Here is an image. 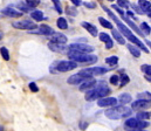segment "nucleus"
I'll return each instance as SVG.
<instances>
[{
    "label": "nucleus",
    "instance_id": "f257e3e1",
    "mask_svg": "<svg viewBox=\"0 0 151 131\" xmlns=\"http://www.w3.org/2000/svg\"><path fill=\"white\" fill-rule=\"evenodd\" d=\"M102 8H103V9H104V11L108 13V15H109V16L113 19L114 21H115V24L117 25V27H118V29H119L121 34H122L124 38H127V39H128V40H129L131 44H134L135 46H137V47H138L141 50H143L144 53H149V49L145 47V44H143V42H142V41H141L138 38H136V37L132 34V32H131V31H130V29H129V28H128V27H127L124 24H122V22H121V21L117 19V16L114 14L113 12L109 9V8H107L104 5H102Z\"/></svg>",
    "mask_w": 151,
    "mask_h": 131
},
{
    "label": "nucleus",
    "instance_id": "f03ea898",
    "mask_svg": "<svg viewBox=\"0 0 151 131\" xmlns=\"http://www.w3.org/2000/svg\"><path fill=\"white\" fill-rule=\"evenodd\" d=\"M132 112L131 108H128L125 105H115L104 111V115L110 120H121L129 117Z\"/></svg>",
    "mask_w": 151,
    "mask_h": 131
},
{
    "label": "nucleus",
    "instance_id": "7ed1b4c3",
    "mask_svg": "<svg viewBox=\"0 0 151 131\" xmlns=\"http://www.w3.org/2000/svg\"><path fill=\"white\" fill-rule=\"evenodd\" d=\"M110 92H111L110 88H108L107 86L93 88L89 91H87L86 100L87 101H95V100H99V98H102V97H107Z\"/></svg>",
    "mask_w": 151,
    "mask_h": 131
},
{
    "label": "nucleus",
    "instance_id": "20e7f679",
    "mask_svg": "<svg viewBox=\"0 0 151 131\" xmlns=\"http://www.w3.org/2000/svg\"><path fill=\"white\" fill-rule=\"evenodd\" d=\"M68 57L72 61H75L76 63H94L97 61V56L90 55V54H83L77 52H70L68 50Z\"/></svg>",
    "mask_w": 151,
    "mask_h": 131
},
{
    "label": "nucleus",
    "instance_id": "39448f33",
    "mask_svg": "<svg viewBox=\"0 0 151 131\" xmlns=\"http://www.w3.org/2000/svg\"><path fill=\"white\" fill-rule=\"evenodd\" d=\"M114 69L113 67L111 68H104V67H94V68H86L83 70H81L80 73L86 75L87 77L89 79H93L94 76H100V75H103L106 73H108L109 70Z\"/></svg>",
    "mask_w": 151,
    "mask_h": 131
},
{
    "label": "nucleus",
    "instance_id": "423d86ee",
    "mask_svg": "<svg viewBox=\"0 0 151 131\" xmlns=\"http://www.w3.org/2000/svg\"><path fill=\"white\" fill-rule=\"evenodd\" d=\"M75 68H77V63L75 61H72V60L58 61V63H56V72H60V73L70 72V70H73Z\"/></svg>",
    "mask_w": 151,
    "mask_h": 131
},
{
    "label": "nucleus",
    "instance_id": "0eeeda50",
    "mask_svg": "<svg viewBox=\"0 0 151 131\" xmlns=\"http://www.w3.org/2000/svg\"><path fill=\"white\" fill-rule=\"evenodd\" d=\"M68 50L83 53V54H90L91 52H94V47L87 44H72L68 46Z\"/></svg>",
    "mask_w": 151,
    "mask_h": 131
},
{
    "label": "nucleus",
    "instance_id": "6e6552de",
    "mask_svg": "<svg viewBox=\"0 0 151 131\" xmlns=\"http://www.w3.org/2000/svg\"><path fill=\"white\" fill-rule=\"evenodd\" d=\"M12 26L17 29H24V31H33L35 28H38V26L28 20H22V21H14L12 24Z\"/></svg>",
    "mask_w": 151,
    "mask_h": 131
},
{
    "label": "nucleus",
    "instance_id": "1a4fd4ad",
    "mask_svg": "<svg viewBox=\"0 0 151 131\" xmlns=\"http://www.w3.org/2000/svg\"><path fill=\"white\" fill-rule=\"evenodd\" d=\"M151 102L150 101H144V100H137L131 104V109L135 111H144L145 109L150 108Z\"/></svg>",
    "mask_w": 151,
    "mask_h": 131
},
{
    "label": "nucleus",
    "instance_id": "9d476101",
    "mask_svg": "<svg viewBox=\"0 0 151 131\" xmlns=\"http://www.w3.org/2000/svg\"><path fill=\"white\" fill-rule=\"evenodd\" d=\"M31 34H41V35H47L50 37L52 34H54V29L47 25H41L39 28H35V31H28Z\"/></svg>",
    "mask_w": 151,
    "mask_h": 131
},
{
    "label": "nucleus",
    "instance_id": "9b49d317",
    "mask_svg": "<svg viewBox=\"0 0 151 131\" xmlns=\"http://www.w3.org/2000/svg\"><path fill=\"white\" fill-rule=\"evenodd\" d=\"M117 104V98L115 97H102V98H99L97 101V105L101 107V108H107V107H115Z\"/></svg>",
    "mask_w": 151,
    "mask_h": 131
},
{
    "label": "nucleus",
    "instance_id": "f8f14e48",
    "mask_svg": "<svg viewBox=\"0 0 151 131\" xmlns=\"http://www.w3.org/2000/svg\"><path fill=\"white\" fill-rule=\"evenodd\" d=\"M88 79H89V77H87L86 75H83V74H81V73H77L75 75H72L70 77H68L67 82H68L69 84L75 86V84H78V83H82L83 81H86V80H88Z\"/></svg>",
    "mask_w": 151,
    "mask_h": 131
},
{
    "label": "nucleus",
    "instance_id": "ddd939ff",
    "mask_svg": "<svg viewBox=\"0 0 151 131\" xmlns=\"http://www.w3.org/2000/svg\"><path fill=\"white\" fill-rule=\"evenodd\" d=\"M50 42H55V44H66L67 41H68V38L62 34V33H54L50 35Z\"/></svg>",
    "mask_w": 151,
    "mask_h": 131
},
{
    "label": "nucleus",
    "instance_id": "4468645a",
    "mask_svg": "<svg viewBox=\"0 0 151 131\" xmlns=\"http://www.w3.org/2000/svg\"><path fill=\"white\" fill-rule=\"evenodd\" d=\"M1 13L4 15H6V16H9V18H20L22 15V12L17 11L13 7H6V8H4L1 11Z\"/></svg>",
    "mask_w": 151,
    "mask_h": 131
},
{
    "label": "nucleus",
    "instance_id": "2eb2a0df",
    "mask_svg": "<svg viewBox=\"0 0 151 131\" xmlns=\"http://www.w3.org/2000/svg\"><path fill=\"white\" fill-rule=\"evenodd\" d=\"M48 47H49V49H52L53 52H58V53H63V52H66V50L68 49V47H67L66 44H55V42H50V41H49V44H48Z\"/></svg>",
    "mask_w": 151,
    "mask_h": 131
},
{
    "label": "nucleus",
    "instance_id": "dca6fc26",
    "mask_svg": "<svg viewBox=\"0 0 151 131\" xmlns=\"http://www.w3.org/2000/svg\"><path fill=\"white\" fill-rule=\"evenodd\" d=\"M138 122H139V120H137V118H129V120L124 123V128H125L128 131L137 130Z\"/></svg>",
    "mask_w": 151,
    "mask_h": 131
},
{
    "label": "nucleus",
    "instance_id": "f3484780",
    "mask_svg": "<svg viewBox=\"0 0 151 131\" xmlns=\"http://www.w3.org/2000/svg\"><path fill=\"white\" fill-rule=\"evenodd\" d=\"M81 26H82L84 29H87V31H88V33H89L90 35H93V37H97V35H99L97 28H96L94 25H91V24H89V22L83 21V22H81Z\"/></svg>",
    "mask_w": 151,
    "mask_h": 131
},
{
    "label": "nucleus",
    "instance_id": "a211bd4d",
    "mask_svg": "<svg viewBox=\"0 0 151 131\" xmlns=\"http://www.w3.org/2000/svg\"><path fill=\"white\" fill-rule=\"evenodd\" d=\"M96 84V81L94 79H88L86 81H83L81 84H80V90L81 91H84V90H90L95 87Z\"/></svg>",
    "mask_w": 151,
    "mask_h": 131
},
{
    "label": "nucleus",
    "instance_id": "6ab92c4d",
    "mask_svg": "<svg viewBox=\"0 0 151 131\" xmlns=\"http://www.w3.org/2000/svg\"><path fill=\"white\" fill-rule=\"evenodd\" d=\"M111 34H113V38L118 42L119 44H125V39H124V37L121 34V32L119 31H116V29H111Z\"/></svg>",
    "mask_w": 151,
    "mask_h": 131
},
{
    "label": "nucleus",
    "instance_id": "aec40b11",
    "mask_svg": "<svg viewBox=\"0 0 151 131\" xmlns=\"http://www.w3.org/2000/svg\"><path fill=\"white\" fill-rule=\"evenodd\" d=\"M117 101L121 102V104H127L129 102H131V95L128 94V92H124V94H121L117 98Z\"/></svg>",
    "mask_w": 151,
    "mask_h": 131
},
{
    "label": "nucleus",
    "instance_id": "412c9836",
    "mask_svg": "<svg viewBox=\"0 0 151 131\" xmlns=\"http://www.w3.org/2000/svg\"><path fill=\"white\" fill-rule=\"evenodd\" d=\"M128 49H129V52L131 53V55H134L135 57H139L141 56V49L137 47V46H135V44H128Z\"/></svg>",
    "mask_w": 151,
    "mask_h": 131
},
{
    "label": "nucleus",
    "instance_id": "4be33fe9",
    "mask_svg": "<svg viewBox=\"0 0 151 131\" xmlns=\"http://www.w3.org/2000/svg\"><path fill=\"white\" fill-rule=\"evenodd\" d=\"M138 6L143 12H148L151 9V2L148 0H138Z\"/></svg>",
    "mask_w": 151,
    "mask_h": 131
},
{
    "label": "nucleus",
    "instance_id": "5701e85b",
    "mask_svg": "<svg viewBox=\"0 0 151 131\" xmlns=\"http://www.w3.org/2000/svg\"><path fill=\"white\" fill-rule=\"evenodd\" d=\"M136 118L139 120V121H147L151 118V112H148V111H138L137 115H136Z\"/></svg>",
    "mask_w": 151,
    "mask_h": 131
},
{
    "label": "nucleus",
    "instance_id": "b1692460",
    "mask_svg": "<svg viewBox=\"0 0 151 131\" xmlns=\"http://www.w3.org/2000/svg\"><path fill=\"white\" fill-rule=\"evenodd\" d=\"M31 16H32V19H34L35 21H42V20L46 19V18L43 16V13H42L41 11H33V12L31 13Z\"/></svg>",
    "mask_w": 151,
    "mask_h": 131
},
{
    "label": "nucleus",
    "instance_id": "393cba45",
    "mask_svg": "<svg viewBox=\"0 0 151 131\" xmlns=\"http://www.w3.org/2000/svg\"><path fill=\"white\" fill-rule=\"evenodd\" d=\"M99 21H100V24L102 25V27H104V28H108V29H113V24L110 22V21H108L107 19H104V18H102V16H100L99 18Z\"/></svg>",
    "mask_w": 151,
    "mask_h": 131
},
{
    "label": "nucleus",
    "instance_id": "a878e982",
    "mask_svg": "<svg viewBox=\"0 0 151 131\" xmlns=\"http://www.w3.org/2000/svg\"><path fill=\"white\" fill-rule=\"evenodd\" d=\"M56 25L60 29H67L68 28V24H67V20L65 18H59L56 21Z\"/></svg>",
    "mask_w": 151,
    "mask_h": 131
},
{
    "label": "nucleus",
    "instance_id": "bb28decb",
    "mask_svg": "<svg viewBox=\"0 0 151 131\" xmlns=\"http://www.w3.org/2000/svg\"><path fill=\"white\" fill-rule=\"evenodd\" d=\"M139 29L142 31V33H143L144 35H148V34H150V32H151L150 26H149L147 22H142V24H141V28H139Z\"/></svg>",
    "mask_w": 151,
    "mask_h": 131
},
{
    "label": "nucleus",
    "instance_id": "cd10ccee",
    "mask_svg": "<svg viewBox=\"0 0 151 131\" xmlns=\"http://www.w3.org/2000/svg\"><path fill=\"white\" fill-rule=\"evenodd\" d=\"M138 100H144V101H150L151 102V92L149 91H144V92H141L137 95Z\"/></svg>",
    "mask_w": 151,
    "mask_h": 131
},
{
    "label": "nucleus",
    "instance_id": "c85d7f7f",
    "mask_svg": "<svg viewBox=\"0 0 151 131\" xmlns=\"http://www.w3.org/2000/svg\"><path fill=\"white\" fill-rule=\"evenodd\" d=\"M17 7L19 8L20 12H29V11L32 9V7H29V6H28L27 4H25V2H20V4H18Z\"/></svg>",
    "mask_w": 151,
    "mask_h": 131
},
{
    "label": "nucleus",
    "instance_id": "c756f323",
    "mask_svg": "<svg viewBox=\"0 0 151 131\" xmlns=\"http://www.w3.org/2000/svg\"><path fill=\"white\" fill-rule=\"evenodd\" d=\"M0 54H1V56H2V59L5 61H8L9 60V52H8V49L6 47H1L0 48Z\"/></svg>",
    "mask_w": 151,
    "mask_h": 131
},
{
    "label": "nucleus",
    "instance_id": "7c9ffc66",
    "mask_svg": "<svg viewBox=\"0 0 151 131\" xmlns=\"http://www.w3.org/2000/svg\"><path fill=\"white\" fill-rule=\"evenodd\" d=\"M106 62L108 63V64H110L111 67H115L116 64H117V62H118V57L117 56H109V57H107L106 59Z\"/></svg>",
    "mask_w": 151,
    "mask_h": 131
},
{
    "label": "nucleus",
    "instance_id": "2f4dec72",
    "mask_svg": "<svg viewBox=\"0 0 151 131\" xmlns=\"http://www.w3.org/2000/svg\"><path fill=\"white\" fill-rule=\"evenodd\" d=\"M52 1H53V4H54V7H55L56 12H58L59 14H62V13H63V9H62V6H61L60 0H52Z\"/></svg>",
    "mask_w": 151,
    "mask_h": 131
},
{
    "label": "nucleus",
    "instance_id": "473e14b6",
    "mask_svg": "<svg viewBox=\"0 0 151 131\" xmlns=\"http://www.w3.org/2000/svg\"><path fill=\"white\" fill-rule=\"evenodd\" d=\"M129 82H130V79H129L128 75H122V76L119 77V86H121V87H124V86L128 84Z\"/></svg>",
    "mask_w": 151,
    "mask_h": 131
},
{
    "label": "nucleus",
    "instance_id": "72a5a7b5",
    "mask_svg": "<svg viewBox=\"0 0 151 131\" xmlns=\"http://www.w3.org/2000/svg\"><path fill=\"white\" fill-rule=\"evenodd\" d=\"M99 38H100V40H101L102 42H104V44H107V42H109V41L111 40V38H110L107 33H100V34H99Z\"/></svg>",
    "mask_w": 151,
    "mask_h": 131
},
{
    "label": "nucleus",
    "instance_id": "f704fd0d",
    "mask_svg": "<svg viewBox=\"0 0 151 131\" xmlns=\"http://www.w3.org/2000/svg\"><path fill=\"white\" fill-rule=\"evenodd\" d=\"M66 13H67L68 15L76 16V15H77V9H76L75 7H70V6H68V7H66Z\"/></svg>",
    "mask_w": 151,
    "mask_h": 131
},
{
    "label": "nucleus",
    "instance_id": "c9c22d12",
    "mask_svg": "<svg viewBox=\"0 0 151 131\" xmlns=\"http://www.w3.org/2000/svg\"><path fill=\"white\" fill-rule=\"evenodd\" d=\"M117 6L121 8H128L130 7V4L128 0H117Z\"/></svg>",
    "mask_w": 151,
    "mask_h": 131
},
{
    "label": "nucleus",
    "instance_id": "e433bc0d",
    "mask_svg": "<svg viewBox=\"0 0 151 131\" xmlns=\"http://www.w3.org/2000/svg\"><path fill=\"white\" fill-rule=\"evenodd\" d=\"M141 70H142L143 73H145V75L151 76V66L150 64H143V66L141 67Z\"/></svg>",
    "mask_w": 151,
    "mask_h": 131
},
{
    "label": "nucleus",
    "instance_id": "4c0bfd02",
    "mask_svg": "<svg viewBox=\"0 0 151 131\" xmlns=\"http://www.w3.org/2000/svg\"><path fill=\"white\" fill-rule=\"evenodd\" d=\"M149 123L147 121H139L138 122V127H137V130H144L145 128H148Z\"/></svg>",
    "mask_w": 151,
    "mask_h": 131
},
{
    "label": "nucleus",
    "instance_id": "58836bf2",
    "mask_svg": "<svg viewBox=\"0 0 151 131\" xmlns=\"http://www.w3.org/2000/svg\"><path fill=\"white\" fill-rule=\"evenodd\" d=\"M26 4H27L29 7L34 8V7H37L39 4H40V0H26Z\"/></svg>",
    "mask_w": 151,
    "mask_h": 131
},
{
    "label": "nucleus",
    "instance_id": "ea45409f",
    "mask_svg": "<svg viewBox=\"0 0 151 131\" xmlns=\"http://www.w3.org/2000/svg\"><path fill=\"white\" fill-rule=\"evenodd\" d=\"M110 83L114 84V86H117V84H119V77L117 76V75H113V76H110Z\"/></svg>",
    "mask_w": 151,
    "mask_h": 131
},
{
    "label": "nucleus",
    "instance_id": "a19ab883",
    "mask_svg": "<svg viewBox=\"0 0 151 131\" xmlns=\"http://www.w3.org/2000/svg\"><path fill=\"white\" fill-rule=\"evenodd\" d=\"M28 87H29V89L33 91V92H37V91H39V88L38 86L34 83V82H31L29 84H28Z\"/></svg>",
    "mask_w": 151,
    "mask_h": 131
},
{
    "label": "nucleus",
    "instance_id": "79ce46f5",
    "mask_svg": "<svg viewBox=\"0 0 151 131\" xmlns=\"http://www.w3.org/2000/svg\"><path fill=\"white\" fill-rule=\"evenodd\" d=\"M83 5H84L87 8H90V9H93V8L96 7V4H95V2H83Z\"/></svg>",
    "mask_w": 151,
    "mask_h": 131
},
{
    "label": "nucleus",
    "instance_id": "37998d69",
    "mask_svg": "<svg viewBox=\"0 0 151 131\" xmlns=\"http://www.w3.org/2000/svg\"><path fill=\"white\" fill-rule=\"evenodd\" d=\"M131 7H132L137 13H139V14H143V13H144V12L141 9V7H139V6H137V5H131Z\"/></svg>",
    "mask_w": 151,
    "mask_h": 131
},
{
    "label": "nucleus",
    "instance_id": "c03bdc74",
    "mask_svg": "<svg viewBox=\"0 0 151 131\" xmlns=\"http://www.w3.org/2000/svg\"><path fill=\"white\" fill-rule=\"evenodd\" d=\"M87 127H88V123H87V122H81V124H80V129H81V130L87 129Z\"/></svg>",
    "mask_w": 151,
    "mask_h": 131
},
{
    "label": "nucleus",
    "instance_id": "a18cd8bd",
    "mask_svg": "<svg viewBox=\"0 0 151 131\" xmlns=\"http://www.w3.org/2000/svg\"><path fill=\"white\" fill-rule=\"evenodd\" d=\"M113 46H114L113 40H110L109 42H107V44H106V48H107V49H111V48H113Z\"/></svg>",
    "mask_w": 151,
    "mask_h": 131
},
{
    "label": "nucleus",
    "instance_id": "49530a36",
    "mask_svg": "<svg viewBox=\"0 0 151 131\" xmlns=\"http://www.w3.org/2000/svg\"><path fill=\"white\" fill-rule=\"evenodd\" d=\"M73 4H74V6H80L81 4H82V1L81 0H70Z\"/></svg>",
    "mask_w": 151,
    "mask_h": 131
},
{
    "label": "nucleus",
    "instance_id": "de8ad7c7",
    "mask_svg": "<svg viewBox=\"0 0 151 131\" xmlns=\"http://www.w3.org/2000/svg\"><path fill=\"white\" fill-rule=\"evenodd\" d=\"M127 15H128V16H130V18H134V19H136V18H135V14H134L131 11H128V12H127Z\"/></svg>",
    "mask_w": 151,
    "mask_h": 131
},
{
    "label": "nucleus",
    "instance_id": "09e8293b",
    "mask_svg": "<svg viewBox=\"0 0 151 131\" xmlns=\"http://www.w3.org/2000/svg\"><path fill=\"white\" fill-rule=\"evenodd\" d=\"M145 80H147V81H149V82L151 83V76H148V75H145Z\"/></svg>",
    "mask_w": 151,
    "mask_h": 131
},
{
    "label": "nucleus",
    "instance_id": "8fccbe9b",
    "mask_svg": "<svg viewBox=\"0 0 151 131\" xmlns=\"http://www.w3.org/2000/svg\"><path fill=\"white\" fill-rule=\"evenodd\" d=\"M148 16H149V18H151V9H150V11H148Z\"/></svg>",
    "mask_w": 151,
    "mask_h": 131
},
{
    "label": "nucleus",
    "instance_id": "3c124183",
    "mask_svg": "<svg viewBox=\"0 0 151 131\" xmlns=\"http://www.w3.org/2000/svg\"><path fill=\"white\" fill-rule=\"evenodd\" d=\"M147 44L150 47V49H151V42H150V41H147Z\"/></svg>",
    "mask_w": 151,
    "mask_h": 131
},
{
    "label": "nucleus",
    "instance_id": "603ef678",
    "mask_svg": "<svg viewBox=\"0 0 151 131\" xmlns=\"http://www.w3.org/2000/svg\"><path fill=\"white\" fill-rule=\"evenodd\" d=\"M0 131H5L4 130V127H1V125H0Z\"/></svg>",
    "mask_w": 151,
    "mask_h": 131
},
{
    "label": "nucleus",
    "instance_id": "864d4df0",
    "mask_svg": "<svg viewBox=\"0 0 151 131\" xmlns=\"http://www.w3.org/2000/svg\"><path fill=\"white\" fill-rule=\"evenodd\" d=\"M2 37H4V35H2V33H1V32H0V40H1V39H2Z\"/></svg>",
    "mask_w": 151,
    "mask_h": 131
},
{
    "label": "nucleus",
    "instance_id": "5fc2aeb1",
    "mask_svg": "<svg viewBox=\"0 0 151 131\" xmlns=\"http://www.w3.org/2000/svg\"><path fill=\"white\" fill-rule=\"evenodd\" d=\"M131 131H144V130H131Z\"/></svg>",
    "mask_w": 151,
    "mask_h": 131
},
{
    "label": "nucleus",
    "instance_id": "6e6d98bb",
    "mask_svg": "<svg viewBox=\"0 0 151 131\" xmlns=\"http://www.w3.org/2000/svg\"><path fill=\"white\" fill-rule=\"evenodd\" d=\"M108 1H110V2H113V1H114V0H108Z\"/></svg>",
    "mask_w": 151,
    "mask_h": 131
}]
</instances>
